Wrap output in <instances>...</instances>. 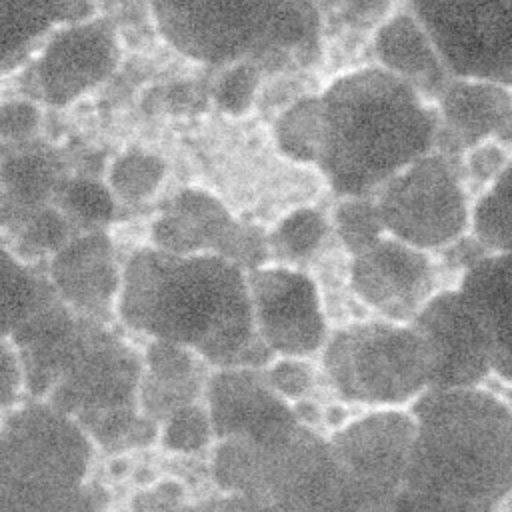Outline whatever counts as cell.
Listing matches in <instances>:
<instances>
[{
    "label": "cell",
    "mask_w": 512,
    "mask_h": 512,
    "mask_svg": "<svg viewBox=\"0 0 512 512\" xmlns=\"http://www.w3.org/2000/svg\"><path fill=\"white\" fill-rule=\"evenodd\" d=\"M414 436V416L386 408L346 424L330 438L368 512H394Z\"/></svg>",
    "instance_id": "9"
},
{
    "label": "cell",
    "mask_w": 512,
    "mask_h": 512,
    "mask_svg": "<svg viewBox=\"0 0 512 512\" xmlns=\"http://www.w3.org/2000/svg\"><path fill=\"white\" fill-rule=\"evenodd\" d=\"M204 382L208 380L194 350L154 338L144 356L140 382L144 416L164 422L172 412L194 404Z\"/></svg>",
    "instance_id": "15"
},
{
    "label": "cell",
    "mask_w": 512,
    "mask_h": 512,
    "mask_svg": "<svg viewBox=\"0 0 512 512\" xmlns=\"http://www.w3.org/2000/svg\"><path fill=\"white\" fill-rule=\"evenodd\" d=\"M54 282L76 308L92 314L106 310L118 288L106 238L92 234L62 248L54 260Z\"/></svg>",
    "instance_id": "16"
},
{
    "label": "cell",
    "mask_w": 512,
    "mask_h": 512,
    "mask_svg": "<svg viewBox=\"0 0 512 512\" xmlns=\"http://www.w3.org/2000/svg\"><path fill=\"white\" fill-rule=\"evenodd\" d=\"M448 72L512 86V0H416Z\"/></svg>",
    "instance_id": "7"
},
{
    "label": "cell",
    "mask_w": 512,
    "mask_h": 512,
    "mask_svg": "<svg viewBox=\"0 0 512 512\" xmlns=\"http://www.w3.org/2000/svg\"><path fill=\"white\" fill-rule=\"evenodd\" d=\"M68 204H70V210L86 222L106 220L112 210V202L108 200L104 190L92 184L72 186L68 194Z\"/></svg>",
    "instance_id": "28"
},
{
    "label": "cell",
    "mask_w": 512,
    "mask_h": 512,
    "mask_svg": "<svg viewBox=\"0 0 512 512\" xmlns=\"http://www.w3.org/2000/svg\"><path fill=\"white\" fill-rule=\"evenodd\" d=\"M410 324L422 334L430 350L428 390L476 388L494 372L486 332L460 290L426 300Z\"/></svg>",
    "instance_id": "10"
},
{
    "label": "cell",
    "mask_w": 512,
    "mask_h": 512,
    "mask_svg": "<svg viewBox=\"0 0 512 512\" xmlns=\"http://www.w3.org/2000/svg\"><path fill=\"white\" fill-rule=\"evenodd\" d=\"M88 462L72 416L40 400L14 408L2 422V512H78Z\"/></svg>",
    "instance_id": "4"
},
{
    "label": "cell",
    "mask_w": 512,
    "mask_h": 512,
    "mask_svg": "<svg viewBox=\"0 0 512 512\" xmlns=\"http://www.w3.org/2000/svg\"><path fill=\"white\" fill-rule=\"evenodd\" d=\"M210 512H270V510L246 496H230L222 502L210 504Z\"/></svg>",
    "instance_id": "33"
},
{
    "label": "cell",
    "mask_w": 512,
    "mask_h": 512,
    "mask_svg": "<svg viewBox=\"0 0 512 512\" xmlns=\"http://www.w3.org/2000/svg\"><path fill=\"white\" fill-rule=\"evenodd\" d=\"M66 238V226L64 222L54 214V212H44L40 214L32 226L26 230L24 240L38 250H50Z\"/></svg>",
    "instance_id": "30"
},
{
    "label": "cell",
    "mask_w": 512,
    "mask_h": 512,
    "mask_svg": "<svg viewBox=\"0 0 512 512\" xmlns=\"http://www.w3.org/2000/svg\"><path fill=\"white\" fill-rule=\"evenodd\" d=\"M322 234H324L322 218L310 210H300L280 226L276 234V242L284 250V254L298 258L308 254L318 244Z\"/></svg>",
    "instance_id": "25"
},
{
    "label": "cell",
    "mask_w": 512,
    "mask_h": 512,
    "mask_svg": "<svg viewBox=\"0 0 512 512\" xmlns=\"http://www.w3.org/2000/svg\"><path fill=\"white\" fill-rule=\"evenodd\" d=\"M510 400H512V390H510Z\"/></svg>",
    "instance_id": "35"
},
{
    "label": "cell",
    "mask_w": 512,
    "mask_h": 512,
    "mask_svg": "<svg viewBox=\"0 0 512 512\" xmlns=\"http://www.w3.org/2000/svg\"><path fill=\"white\" fill-rule=\"evenodd\" d=\"M254 318L274 354L306 356L326 342V324L314 284L292 270H258L250 276Z\"/></svg>",
    "instance_id": "11"
},
{
    "label": "cell",
    "mask_w": 512,
    "mask_h": 512,
    "mask_svg": "<svg viewBox=\"0 0 512 512\" xmlns=\"http://www.w3.org/2000/svg\"><path fill=\"white\" fill-rule=\"evenodd\" d=\"M384 228L416 248L456 240L468 224L464 192L442 158H418L396 176L378 206Z\"/></svg>",
    "instance_id": "8"
},
{
    "label": "cell",
    "mask_w": 512,
    "mask_h": 512,
    "mask_svg": "<svg viewBox=\"0 0 512 512\" xmlns=\"http://www.w3.org/2000/svg\"><path fill=\"white\" fill-rule=\"evenodd\" d=\"M470 168L482 180L496 178L506 168L504 154L496 146H482L472 154Z\"/></svg>",
    "instance_id": "31"
},
{
    "label": "cell",
    "mask_w": 512,
    "mask_h": 512,
    "mask_svg": "<svg viewBox=\"0 0 512 512\" xmlns=\"http://www.w3.org/2000/svg\"><path fill=\"white\" fill-rule=\"evenodd\" d=\"M42 286L18 262L4 254L2 258V328L4 336L12 334L22 322L38 312L50 298Z\"/></svg>",
    "instance_id": "22"
},
{
    "label": "cell",
    "mask_w": 512,
    "mask_h": 512,
    "mask_svg": "<svg viewBox=\"0 0 512 512\" xmlns=\"http://www.w3.org/2000/svg\"><path fill=\"white\" fill-rule=\"evenodd\" d=\"M22 384H26L22 360L14 344L8 338H4L2 342V406L4 408L14 404Z\"/></svg>",
    "instance_id": "29"
},
{
    "label": "cell",
    "mask_w": 512,
    "mask_h": 512,
    "mask_svg": "<svg viewBox=\"0 0 512 512\" xmlns=\"http://www.w3.org/2000/svg\"><path fill=\"white\" fill-rule=\"evenodd\" d=\"M356 292L392 318L416 314L428 294L430 262L420 248L398 238L378 240L356 256L352 268Z\"/></svg>",
    "instance_id": "13"
},
{
    "label": "cell",
    "mask_w": 512,
    "mask_h": 512,
    "mask_svg": "<svg viewBox=\"0 0 512 512\" xmlns=\"http://www.w3.org/2000/svg\"><path fill=\"white\" fill-rule=\"evenodd\" d=\"M458 290L486 332L492 370L512 384V252L472 264Z\"/></svg>",
    "instance_id": "14"
},
{
    "label": "cell",
    "mask_w": 512,
    "mask_h": 512,
    "mask_svg": "<svg viewBox=\"0 0 512 512\" xmlns=\"http://www.w3.org/2000/svg\"><path fill=\"white\" fill-rule=\"evenodd\" d=\"M206 398L220 440L246 438L264 444L300 424L260 368H222L208 378Z\"/></svg>",
    "instance_id": "12"
},
{
    "label": "cell",
    "mask_w": 512,
    "mask_h": 512,
    "mask_svg": "<svg viewBox=\"0 0 512 512\" xmlns=\"http://www.w3.org/2000/svg\"><path fill=\"white\" fill-rule=\"evenodd\" d=\"M214 428L208 410L188 404L164 420L162 442L176 452H196L210 442Z\"/></svg>",
    "instance_id": "23"
},
{
    "label": "cell",
    "mask_w": 512,
    "mask_h": 512,
    "mask_svg": "<svg viewBox=\"0 0 512 512\" xmlns=\"http://www.w3.org/2000/svg\"><path fill=\"white\" fill-rule=\"evenodd\" d=\"M444 116L464 144H480L490 136L512 142V96L504 84L486 80L452 84L444 94Z\"/></svg>",
    "instance_id": "17"
},
{
    "label": "cell",
    "mask_w": 512,
    "mask_h": 512,
    "mask_svg": "<svg viewBox=\"0 0 512 512\" xmlns=\"http://www.w3.org/2000/svg\"><path fill=\"white\" fill-rule=\"evenodd\" d=\"M266 378L282 398L298 400L312 386V368L296 356H286L266 370Z\"/></svg>",
    "instance_id": "27"
},
{
    "label": "cell",
    "mask_w": 512,
    "mask_h": 512,
    "mask_svg": "<svg viewBox=\"0 0 512 512\" xmlns=\"http://www.w3.org/2000/svg\"><path fill=\"white\" fill-rule=\"evenodd\" d=\"M192 512H210V506H204V508H196V510H192Z\"/></svg>",
    "instance_id": "34"
},
{
    "label": "cell",
    "mask_w": 512,
    "mask_h": 512,
    "mask_svg": "<svg viewBox=\"0 0 512 512\" xmlns=\"http://www.w3.org/2000/svg\"><path fill=\"white\" fill-rule=\"evenodd\" d=\"M340 222V234L346 242V246L362 254L368 248H372L380 240V230L384 228L378 208L366 204H346L342 206L338 214Z\"/></svg>",
    "instance_id": "24"
},
{
    "label": "cell",
    "mask_w": 512,
    "mask_h": 512,
    "mask_svg": "<svg viewBox=\"0 0 512 512\" xmlns=\"http://www.w3.org/2000/svg\"><path fill=\"white\" fill-rule=\"evenodd\" d=\"M214 476L230 496H246L270 512H368L330 438L302 424L264 444L220 440Z\"/></svg>",
    "instance_id": "3"
},
{
    "label": "cell",
    "mask_w": 512,
    "mask_h": 512,
    "mask_svg": "<svg viewBox=\"0 0 512 512\" xmlns=\"http://www.w3.org/2000/svg\"><path fill=\"white\" fill-rule=\"evenodd\" d=\"M142 370L134 350L82 320L44 398L104 446L146 444L156 428L152 418L136 414Z\"/></svg>",
    "instance_id": "5"
},
{
    "label": "cell",
    "mask_w": 512,
    "mask_h": 512,
    "mask_svg": "<svg viewBox=\"0 0 512 512\" xmlns=\"http://www.w3.org/2000/svg\"><path fill=\"white\" fill-rule=\"evenodd\" d=\"M394 512H496L512 494V408L486 390H426Z\"/></svg>",
    "instance_id": "2"
},
{
    "label": "cell",
    "mask_w": 512,
    "mask_h": 512,
    "mask_svg": "<svg viewBox=\"0 0 512 512\" xmlns=\"http://www.w3.org/2000/svg\"><path fill=\"white\" fill-rule=\"evenodd\" d=\"M324 368L342 396L396 406L430 388L432 358L412 324L368 322L344 328L326 342Z\"/></svg>",
    "instance_id": "6"
},
{
    "label": "cell",
    "mask_w": 512,
    "mask_h": 512,
    "mask_svg": "<svg viewBox=\"0 0 512 512\" xmlns=\"http://www.w3.org/2000/svg\"><path fill=\"white\" fill-rule=\"evenodd\" d=\"M250 74L248 70H234L228 74V78L222 84V102L228 108H242V104L250 96Z\"/></svg>",
    "instance_id": "32"
},
{
    "label": "cell",
    "mask_w": 512,
    "mask_h": 512,
    "mask_svg": "<svg viewBox=\"0 0 512 512\" xmlns=\"http://www.w3.org/2000/svg\"><path fill=\"white\" fill-rule=\"evenodd\" d=\"M108 50L100 46V38L94 30H74V34L62 36L46 54L44 62V82L50 92L62 82L64 74L68 76L62 96L68 98L82 90L86 84L98 78L102 68L106 66Z\"/></svg>",
    "instance_id": "20"
},
{
    "label": "cell",
    "mask_w": 512,
    "mask_h": 512,
    "mask_svg": "<svg viewBox=\"0 0 512 512\" xmlns=\"http://www.w3.org/2000/svg\"><path fill=\"white\" fill-rule=\"evenodd\" d=\"M472 224L478 240L494 252H512V164L476 202Z\"/></svg>",
    "instance_id": "21"
},
{
    "label": "cell",
    "mask_w": 512,
    "mask_h": 512,
    "mask_svg": "<svg viewBox=\"0 0 512 512\" xmlns=\"http://www.w3.org/2000/svg\"><path fill=\"white\" fill-rule=\"evenodd\" d=\"M232 222L206 198L184 196L174 210L156 226V242L172 254H192L198 248L228 246L238 238L232 234Z\"/></svg>",
    "instance_id": "18"
},
{
    "label": "cell",
    "mask_w": 512,
    "mask_h": 512,
    "mask_svg": "<svg viewBox=\"0 0 512 512\" xmlns=\"http://www.w3.org/2000/svg\"><path fill=\"white\" fill-rule=\"evenodd\" d=\"M120 316L220 368H264L274 356L258 332L250 284L218 256L140 252L126 270Z\"/></svg>",
    "instance_id": "1"
},
{
    "label": "cell",
    "mask_w": 512,
    "mask_h": 512,
    "mask_svg": "<svg viewBox=\"0 0 512 512\" xmlns=\"http://www.w3.org/2000/svg\"><path fill=\"white\" fill-rule=\"evenodd\" d=\"M160 178V166L152 158L130 156L120 162L114 170V186L124 196H144L148 194Z\"/></svg>",
    "instance_id": "26"
},
{
    "label": "cell",
    "mask_w": 512,
    "mask_h": 512,
    "mask_svg": "<svg viewBox=\"0 0 512 512\" xmlns=\"http://www.w3.org/2000/svg\"><path fill=\"white\" fill-rule=\"evenodd\" d=\"M378 52L390 68L416 80L426 90L444 86L448 70L418 20L408 16L392 20L380 32Z\"/></svg>",
    "instance_id": "19"
}]
</instances>
